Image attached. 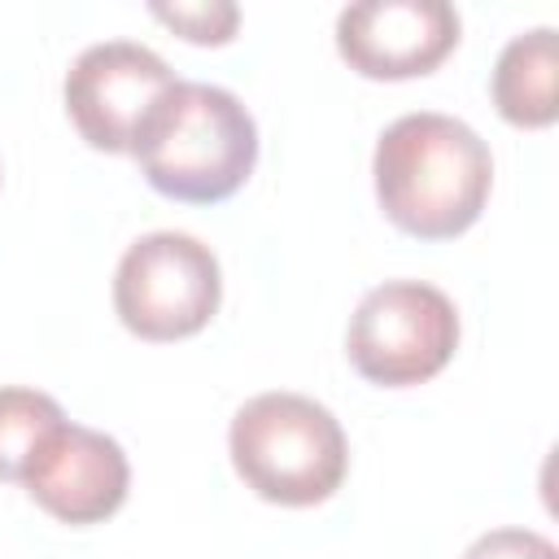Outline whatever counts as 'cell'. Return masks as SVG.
I'll return each mask as SVG.
<instances>
[{
	"instance_id": "1",
	"label": "cell",
	"mask_w": 559,
	"mask_h": 559,
	"mask_svg": "<svg viewBox=\"0 0 559 559\" xmlns=\"http://www.w3.org/2000/svg\"><path fill=\"white\" fill-rule=\"evenodd\" d=\"M376 201L393 227L419 240L463 236L493 188L489 144L450 114L419 109L393 118L371 153Z\"/></svg>"
},
{
	"instance_id": "2",
	"label": "cell",
	"mask_w": 559,
	"mask_h": 559,
	"mask_svg": "<svg viewBox=\"0 0 559 559\" xmlns=\"http://www.w3.org/2000/svg\"><path fill=\"white\" fill-rule=\"evenodd\" d=\"M131 157L153 192L183 205H214L253 175L258 122L236 92L179 79L144 118Z\"/></svg>"
},
{
	"instance_id": "3",
	"label": "cell",
	"mask_w": 559,
	"mask_h": 559,
	"mask_svg": "<svg viewBox=\"0 0 559 559\" xmlns=\"http://www.w3.org/2000/svg\"><path fill=\"white\" fill-rule=\"evenodd\" d=\"M227 454L236 476L275 507L328 502L349 472V441L341 419L288 389L249 397L227 428Z\"/></svg>"
},
{
	"instance_id": "4",
	"label": "cell",
	"mask_w": 559,
	"mask_h": 559,
	"mask_svg": "<svg viewBox=\"0 0 559 559\" xmlns=\"http://www.w3.org/2000/svg\"><path fill=\"white\" fill-rule=\"evenodd\" d=\"M459 349L454 301L424 280H384L362 293L345 328L349 367L380 389H411L445 371Z\"/></svg>"
},
{
	"instance_id": "5",
	"label": "cell",
	"mask_w": 559,
	"mask_h": 559,
	"mask_svg": "<svg viewBox=\"0 0 559 559\" xmlns=\"http://www.w3.org/2000/svg\"><path fill=\"white\" fill-rule=\"evenodd\" d=\"M218 258L188 231H148L131 240L114 271V310L140 341L197 336L218 314Z\"/></svg>"
},
{
	"instance_id": "6",
	"label": "cell",
	"mask_w": 559,
	"mask_h": 559,
	"mask_svg": "<svg viewBox=\"0 0 559 559\" xmlns=\"http://www.w3.org/2000/svg\"><path fill=\"white\" fill-rule=\"evenodd\" d=\"M175 70L135 39H105L66 70V114L100 153H131L144 118L175 87Z\"/></svg>"
},
{
	"instance_id": "7",
	"label": "cell",
	"mask_w": 559,
	"mask_h": 559,
	"mask_svg": "<svg viewBox=\"0 0 559 559\" xmlns=\"http://www.w3.org/2000/svg\"><path fill=\"white\" fill-rule=\"evenodd\" d=\"M459 9L445 0H358L336 13V52L362 79H419L459 48Z\"/></svg>"
},
{
	"instance_id": "8",
	"label": "cell",
	"mask_w": 559,
	"mask_h": 559,
	"mask_svg": "<svg viewBox=\"0 0 559 559\" xmlns=\"http://www.w3.org/2000/svg\"><path fill=\"white\" fill-rule=\"evenodd\" d=\"M26 493L61 524H100L109 520L131 489V463L109 432L61 424L35 454L22 476Z\"/></svg>"
},
{
	"instance_id": "9",
	"label": "cell",
	"mask_w": 559,
	"mask_h": 559,
	"mask_svg": "<svg viewBox=\"0 0 559 559\" xmlns=\"http://www.w3.org/2000/svg\"><path fill=\"white\" fill-rule=\"evenodd\" d=\"M493 105L511 127L542 131L559 118V39L555 26H533L515 39L493 61L489 79Z\"/></svg>"
},
{
	"instance_id": "10",
	"label": "cell",
	"mask_w": 559,
	"mask_h": 559,
	"mask_svg": "<svg viewBox=\"0 0 559 559\" xmlns=\"http://www.w3.org/2000/svg\"><path fill=\"white\" fill-rule=\"evenodd\" d=\"M61 424H66V411L57 406V397L22 384H0V480L22 485L39 445Z\"/></svg>"
},
{
	"instance_id": "11",
	"label": "cell",
	"mask_w": 559,
	"mask_h": 559,
	"mask_svg": "<svg viewBox=\"0 0 559 559\" xmlns=\"http://www.w3.org/2000/svg\"><path fill=\"white\" fill-rule=\"evenodd\" d=\"M157 22H166L188 44H227L240 26V9L227 0H192V4H153Z\"/></svg>"
},
{
	"instance_id": "12",
	"label": "cell",
	"mask_w": 559,
	"mask_h": 559,
	"mask_svg": "<svg viewBox=\"0 0 559 559\" xmlns=\"http://www.w3.org/2000/svg\"><path fill=\"white\" fill-rule=\"evenodd\" d=\"M463 559H559V550L533 528H489L463 550Z\"/></svg>"
}]
</instances>
